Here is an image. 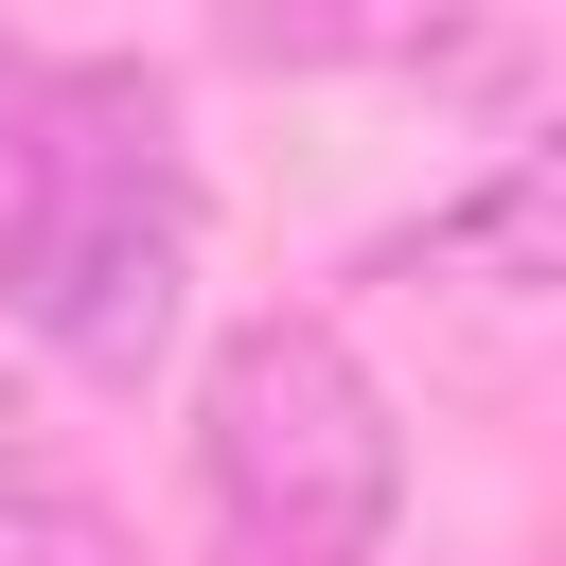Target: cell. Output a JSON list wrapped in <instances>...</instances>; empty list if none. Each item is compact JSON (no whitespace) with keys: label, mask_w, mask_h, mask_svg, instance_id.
Returning <instances> with one entry per match:
<instances>
[{"label":"cell","mask_w":566,"mask_h":566,"mask_svg":"<svg viewBox=\"0 0 566 566\" xmlns=\"http://www.w3.org/2000/svg\"><path fill=\"white\" fill-rule=\"evenodd\" d=\"M212 35L248 71H495L478 0H230Z\"/></svg>","instance_id":"cell-3"},{"label":"cell","mask_w":566,"mask_h":566,"mask_svg":"<svg viewBox=\"0 0 566 566\" xmlns=\"http://www.w3.org/2000/svg\"><path fill=\"white\" fill-rule=\"evenodd\" d=\"M548 248H566V177H548V159H513L478 212H442V230H424V248H389V265H407V283H513V301H531V283H548Z\"/></svg>","instance_id":"cell-4"},{"label":"cell","mask_w":566,"mask_h":566,"mask_svg":"<svg viewBox=\"0 0 566 566\" xmlns=\"http://www.w3.org/2000/svg\"><path fill=\"white\" fill-rule=\"evenodd\" d=\"M0 566H142V548H124V513H106L88 478H53V460L0 424Z\"/></svg>","instance_id":"cell-5"},{"label":"cell","mask_w":566,"mask_h":566,"mask_svg":"<svg viewBox=\"0 0 566 566\" xmlns=\"http://www.w3.org/2000/svg\"><path fill=\"white\" fill-rule=\"evenodd\" d=\"M195 478H212V513H230L248 566H371L389 513H407L389 389L354 371L336 318H248V336H212V371H195Z\"/></svg>","instance_id":"cell-2"},{"label":"cell","mask_w":566,"mask_h":566,"mask_svg":"<svg viewBox=\"0 0 566 566\" xmlns=\"http://www.w3.org/2000/svg\"><path fill=\"white\" fill-rule=\"evenodd\" d=\"M18 212H0V318L106 389H142L177 354V283H195V177H177V106L142 71H35L18 106Z\"/></svg>","instance_id":"cell-1"},{"label":"cell","mask_w":566,"mask_h":566,"mask_svg":"<svg viewBox=\"0 0 566 566\" xmlns=\"http://www.w3.org/2000/svg\"><path fill=\"white\" fill-rule=\"evenodd\" d=\"M18 106H35V53H18V35H0V142H18Z\"/></svg>","instance_id":"cell-6"}]
</instances>
